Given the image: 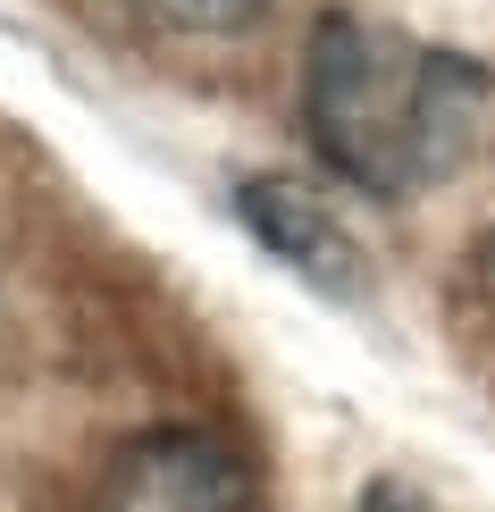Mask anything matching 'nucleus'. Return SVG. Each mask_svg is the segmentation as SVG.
<instances>
[{"instance_id": "20e7f679", "label": "nucleus", "mask_w": 495, "mask_h": 512, "mask_svg": "<svg viewBox=\"0 0 495 512\" xmlns=\"http://www.w3.org/2000/svg\"><path fill=\"white\" fill-rule=\"evenodd\" d=\"M152 17H168V26H202V34H235L261 17V0H143Z\"/></svg>"}, {"instance_id": "7ed1b4c3", "label": "nucleus", "mask_w": 495, "mask_h": 512, "mask_svg": "<svg viewBox=\"0 0 495 512\" xmlns=\"http://www.w3.org/2000/svg\"><path fill=\"white\" fill-rule=\"evenodd\" d=\"M235 219H244V236L261 252H277V261L303 277V286L336 294V303H361L370 294V252H361V236L303 177H244L235 185Z\"/></svg>"}, {"instance_id": "f03ea898", "label": "nucleus", "mask_w": 495, "mask_h": 512, "mask_svg": "<svg viewBox=\"0 0 495 512\" xmlns=\"http://www.w3.org/2000/svg\"><path fill=\"white\" fill-rule=\"evenodd\" d=\"M76 512H261L252 462L210 429H143L126 437Z\"/></svg>"}, {"instance_id": "39448f33", "label": "nucleus", "mask_w": 495, "mask_h": 512, "mask_svg": "<svg viewBox=\"0 0 495 512\" xmlns=\"http://www.w3.org/2000/svg\"><path fill=\"white\" fill-rule=\"evenodd\" d=\"M370 512H403V504H395V496H378V504H370Z\"/></svg>"}, {"instance_id": "f257e3e1", "label": "nucleus", "mask_w": 495, "mask_h": 512, "mask_svg": "<svg viewBox=\"0 0 495 512\" xmlns=\"http://www.w3.org/2000/svg\"><path fill=\"white\" fill-rule=\"evenodd\" d=\"M487 93L495 84L479 59L344 9L319 17L303 51V126L319 160L378 202L454 177L487 126Z\"/></svg>"}]
</instances>
